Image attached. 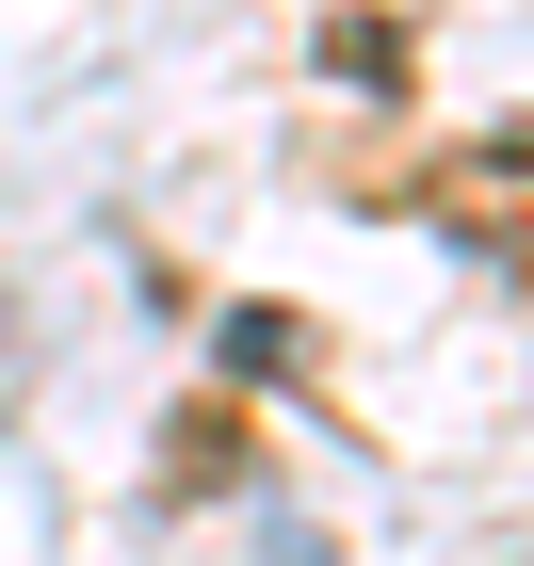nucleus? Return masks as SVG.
Masks as SVG:
<instances>
[{
	"instance_id": "obj_1",
	"label": "nucleus",
	"mask_w": 534,
	"mask_h": 566,
	"mask_svg": "<svg viewBox=\"0 0 534 566\" xmlns=\"http://www.w3.org/2000/svg\"><path fill=\"white\" fill-rule=\"evenodd\" d=\"M438 227L534 275V146H453V163H438Z\"/></svg>"
}]
</instances>
